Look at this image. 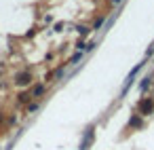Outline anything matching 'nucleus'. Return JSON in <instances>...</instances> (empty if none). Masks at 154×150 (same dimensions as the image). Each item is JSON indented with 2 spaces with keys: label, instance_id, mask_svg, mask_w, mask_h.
<instances>
[{
  "label": "nucleus",
  "instance_id": "f257e3e1",
  "mask_svg": "<svg viewBox=\"0 0 154 150\" xmlns=\"http://www.w3.org/2000/svg\"><path fill=\"white\" fill-rule=\"evenodd\" d=\"M137 112L143 114V116H146V114H152V112H154V99H152V97L141 99V102L137 104Z\"/></svg>",
  "mask_w": 154,
  "mask_h": 150
},
{
  "label": "nucleus",
  "instance_id": "f03ea898",
  "mask_svg": "<svg viewBox=\"0 0 154 150\" xmlns=\"http://www.w3.org/2000/svg\"><path fill=\"white\" fill-rule=\"evenodd\" d=\"M30 80H32L30 72H21V74H17V85H28Z\"/></svg>",
  "mask_w": 154,
  "mask_h": 150
},
{
  "label": "nucleus",
  "instance_id": "7ed1b4c3",
  "mask_svg": "<svg viewBox=\"0 0 154 150\" xmlns=\"http://www.w3.org/2000/svg\"><path fill=\"white\" fill-rule=\"evenodd\" d=\"M114 2H120V0H114Z\"/></svg>",
  "mask_w": 154,
  "mask_h": 150
}]
</instances>
